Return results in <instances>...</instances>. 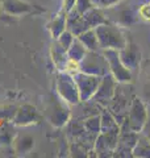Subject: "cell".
Segmentation results:
<instances>
[{
    "mask_svg": "<svg viewBox=\"0 0 150 158\" xmlns=\"http://www.w3.org/2000/svg\"><path fill=\"white\" fill-rule=\"evenodd\" d=\"M66 20H67V12H65L61 9V11L48 23V31L50 32V36L53 37V40H57L66 31Z\"/></svg>",
    "mask_w": 150,
    "mask_h": 158,
    "instance_id": "15",
    "label": "cell"
},
{
    "mask_svg": "<svg viewBox=\"0 0 150 158\" xmlns=\"http://www.w3.org/2000/svg\"><path fill=\"white\" fill-rule=\"evenodd\" d=\"M91 2L95 7L106 9V8H112L115 6H117L121 0H91Z\"/></svg>",
    "mask_w": 150,
    "mask_h": 158,
    "instance_id": "26",
    "label": "cell"
},
{
    "mask_svg": "<svg viewBox=\"0 0 150 158\" xmlns=\"http://www.w3.org/2000/svg\"><path fill=\"white\" fill-rule=\"evenodd\" d=\"M117 86H119V83H117L116 79L113 78L112 74L111 73L106 74V75L102 77V79H100L98 90L95 92V95L92 96L91 100L98 103V104L102 106V107H107L113 99L115 94H116Z\"/></svg>",
    "mask_w": 150,
    "mask_h": 158,
    "instance_id": "7",
    "label": "cell"
},
{
    "mask_svg": "<svg viewBox=\"0 0 150 158\" xmlns=\"http://www.w3.org/2000/svg\"><path fill=\"white\" fill-rule=\"evenodd\" d=\"M133 157H140V158H148L150 157V142L145 138L141 133H138L137 142L132 150Z\"/></svg>",
    "mask_w": 150,
    "mask_h": 158,
    "instance_id": "20",
    "label": "cell"
},
{
    "mask_svg": "<svg viewBox=\"0 0 150 158\" xmlns=\"http://www.w3.org/2000/svg\"><path fill=\"white\" fill-rule=\"evenodd\" d=\"M84 124V129L91 137H94L96 140V137L99 136V133L102 132V125H100V113L99 115H94L90 116L83 120Z\"/></svg>",
    "mask_w": 150,
    "mask_h": 158,
    "instance_id": "21",
    "label": "cell"
},
{
    "mask_svg": "<svg viewBox=\"0 0 150 158\" xmlns=\"http://www.w3.org/2000/svg\"><path fill=\"white\" fill-rule=\"evenodd\" d=\"M74 79L78 86L81 102H88V100H91L92 96L95 95V92H96L102 77L91 75V74L79 71L74 75Z\"/></svg>",
    "mask_w": 150,
    "mask_h": 158,
    "instance_id": "8",
    "label": "cell"
},
{
    "mask_svg": "<svg viewBox=\"0 0 150 158\" xmlns=\"http://www.w3.org/2000/svg\"><path fill=\"white\" fill-rule=\"evenodd\" d=\"M138 96L150 106V59L141 63L138 69Z\"/></svg>",
    "mask_w": 150,
    "mask_h": 158,
    "instance_id": "11",
    "label": "cell"
},
{
    "mask_svg": "<svg viewBox=\"0 0 150 158\" xmlns=\"http://www.w3.org/2000/svg\"><path fill=\"white\" fill-rule=\"evenodd\" d=\"M81 71L91 75L104 77L106 74L109 73L108 62L102 50L91 52L88 50L84 58L81 61Z\"/></svg>",
    "mask_w": 150,
    "mask_h": 158,
    "instance_id": "6",
    "label": "cell"
},
{
    "mask_svg": "<svg viewBox=\"0 0 150 158\" xmlns=\"http://www.w3.org/2000/svg\"><path fill=\"white\" fill-rule=\"evenodd\" d=\"M119 56L120 59L123 61V63L127 66L132 73L137 71L140 66H141V49L137 44H134L132 41H128L127 45L123 49L119 50Z\"/></svg>",
    "mask_w": 150,
    "mask_h": 158,
    "instance_id": "10",
    "label": "cell"
},
{
    "mask_svg": "<svg viewBox=\"0 0 150 158\" xmlns=\"http://www.w3.org/2000/svg\"><path fill=\"white\" fill-rule=\"evenodd\" d=\"M78 40L81 41L84 46H86L87 50H91V52H96V50H102L99 45V40L96 36V32L95 29H87L86 32L81 33L78 36Z\"/></svg>",
    "mask_w": 150,
    "mask_h": 158,
    "instance_id": "18",
    "label": "cell"
},
{
    "mask_svg": "<svg viewBox=\"0 0 150 158\" xmlns=\"http://www.w3.org/2000/svg\"><path fill=\"white\" fill-rule=\"evenodd\" d=\"M56 92L71 107L81 102L78 86L75 83L74 75L65 71H57L56 75Z\"/></svg>",
    "mask_w": 150,
    "mask_h": 158,
    "instance_id": "2",
    "label": "cell"
},
{
    "mask_svg": "<svg viewBox=\"0 0 150 158\" xmlns=\"http://www.w3.org/2000/svg\"><path fill=\"white\" fill-rule=\"evenodd\" d=\"M148 117H149L148 104L140 96L133 95L131 106H129V110L127 112V117H125V121H127L128 127L132 131L140 133V131L142 129V127L145 124V121L148 120Z\"/></svg>",
    "mask_w": 150,
    "mask_h": 158,
    "instance_id": "4",
    "label": "cell"
},
{
    "mask_svg": "<svg viewBox=\"0 0 150 158\" xmlns=\"http://www.w3.org/2000/svg\"><path fill=\"white\" fill-rule=\"evenodd\" d=\"M87 52L88 50L86 49V46H84L83 44L79 41L78 37H75L74 42L71 44V46L67 49V57L70 59H74V61H77V62L81 63V61L84 58V56L87 54Z\"/></svg>",
    "mask_w": 150,
    "mask_h": 158,
    "instance_id": "19",
    "label": "cell"
},
{
    "mask_svg": "<svg viewBox=\"0 0 150 158\" xmlns=\"http://www.w3.org/2000/svg\"><path fill=\"white\" fill-rule=\"evenodd\" d=\"M38 120H40V115L36 108L33 106L25 104L19 108L16 116L13 118V123L20 127H27V125L34 124V123H38Z\"/></svg>",
    "mask_w": 150,
    "mask_h": 158,
    "instance_id": "12",
    "label": "cell"
},
{
    "mask_svg": "<svg viewBox=\"0 0 150 158\" xmlns=\"http://www.w3.org/2000/svg\"><path fill=\"white\" fill-rule=\"evenodd\" d=\"M92 7H95L94 4H92V2L91 0H77L75 2V9L79 12V13H84V12H87L90 8H92Z\"/></svg>",
    "mask_w": 150,
    "mask_h": 158,
    "instance_id": "27",
    "label": "cell"
},
{
    "mask_svg": "<svg viewBox=\"0 0 150 158\" xmlns=\"http://www.w3.org/2000/svg\"><path fill=\"white\" fill-rule=\"evenodd\" d=\"M66 29L71 32L75 37H78L81 33L86 32L87 29H90V28L87 27V24H86V21H84L82 13H79L77 9L73 8L71 11L67 12Z\"/></svg>",
    "mask_w": 150,
    "mask_h": 158,
    "instance_id": "13",
    "label": "cell"
},
{
    "mask_svg": "<svg viewBox=\"0 0 150 158\" xmlns=\"http://www.w3.org/2000/svg\"><path fill=\"white\" fill-rule=\"evenodd\" d=\"M82 16H83L84 21H86L87 27H88L90 29L96 28L98 25H100V24L108 23V19H107L106 15H104L103 9H102V8H98V7L90 8L87 12H84V13L82 15Z\"/></svg>",
    "mask_w": 150,
    "mask_h": 158,
    "instance_id": "16",
    "label": "cell"
},
{
    "mask_svg": "<svg viewBox=\"0 0 150 158\" xmlns=\"http://www.w3.org/2000/svg\"><path fill=\"white\" fill-rule=\"evenodd\" d=\"M100 125H102V132L120 131V124L107 107L102 108V111H100Z\"/></svg>",
    "mask_w": 150,
    "mask_h": 158,
    "instance_id": "17",
    "label": "cell"
},
{
    "mask_svg": "<svg viewBox=\"0 0 150 158\" xmlns=\"http://www.w3.org/2000/svg\"><path fill=\"white\" fill-rule=\"evenodd\" d=\"M94 29L96 32L100 49H116V50H120L128 42L121 28H119L116 24H111L108 21L106 24H100Z\"/></svg>",
    "mask_w": 150,
    "mask_h": 158,
    "instance_id": "1",
    "label": "cell"
},
{
    "mask_svg": "<svg viewBox=\"0 0 150 158\" xmlns=\"http://www.w3.org/2000/svg\"><path fill=\"white\" fill-rule=\"evenodd\" d=\"M63 71L71 74V75H75L77 73L81 71V63L77 62V61H74V59H70L69 58L67 62H66V65H65Z\"/></svg>",
    "mask_w": 150,
    "mask_h": 158,
    "instance_id": "25",
    "label": "cell"
},
{
    "mask_svg": "<svg viewBox=\"0 0 150 158\" xmlns=\"http://www.w3.org/2000/svg\"><path fill=\"white\" fill-rule=\"evenodd\" d=\"M46 117L49 123L56 128H62L71 118V110L66 102L57 95L50 98L46 107Z\"/></svg>",
    "mask_w": 150,
    "mask_h": 158,
    "instance_id": "3",
    "label": "cell"
},
{
    "mask_svg": "<svg viewBox=\"0 0 150 158\" xmlns=\"http://www.w3.org/2000/svg\"><path fill=\"white\" fill-rule=\"evenodd\" d=\"M148 108H149V116H150V106H148Z\"/></svg>",
    "mask_w": 150,
    "mask_h": 158,
    "instance_id": "30",
    "label": "cell"
},
{
    "mask_svg": "<svg viewBox=\"0 0 150 158\" xmlns=\"http://www.w3.org/2000/svg\"><path fill=\"white\" fill-rule=\"evenodd\" d=\"M75 2H77V0H63V3H62V11H65V12L71 11V9L75 7Z\"/></svg>",
    "mask_w": 150,
    "mask_h": 158,
    "instance_id": "29",
    "label": "cell"
},
{
    "mask_svg": "<svg viewBox=\"0 0 150 158\" xmlns=\"http://www.w3.org/2000/svg\"><path fill=\"white\" fill-rule=\"evenodd\" d=\"M138 17L146 23H150V2L149 3H142L137 9Z\"/></svg>",
    "mask_w": 150,
    "mask_h": 158,
    "instance_id": "24",
    "label": "cell"
},
{
    "mask_svg": "<svg viewBox=\"0 0 150 158\" xmlns=\"http://www.w3.org/2000/svg\"><path fill=\"white\" fill-rule=\"evenodd\" d=\"M50 57H52V61L56 66L57 71H63L65 65L67 62V50L63 46L59 45V42L57 40H54L50 45Z\"/></svg>",
    "mask_w": 150,
    "mask_h": 158,
    "instance_id": "14",
    "label": "cell"
},
{
    "mask_svg": "<svg viewBox=\"0 0 150 158\" xmlns=\"http://www.w3.org/2000/svg\"><path fill=\"white\" fill-rule=\"evenodd\" d=\"M74 40H75V36H74V34L70 32V31H67V29H66V31H65V32L61 34V36L57 38V41L59 42V45L63 46V48L67 50V49L71 46V44L74 42Z\"/></svg>",
    "mask_w": 150,
    "mask_h": 158,
    "instance_id": "23",
    "label": "cell"
},
{
    "mask_svg": "<svg viewBox=\"0 0 150 158\" xmlns=\"http://www.w3.org/2000/svg\"><path fill=\"white\" fill-rule=\"evenodd\" d=\"M2 11L8 15V16H25V15H32V13H40L42 12V9H38L36 6L29 4L24 0H4L0 4Z\"/></svg>",
    "mask_w": 150,
    "mask_h": 158,
    "instance_id": "9",
    "label": "cell"
},
{
    "mask_svg": "<svg viewBox=\"0 0 150 158\" xmlns=\"http://www.w3.org/2000/svg\"><path fill=\"white\" fill-rule=\"evenodd\" d=\"M140 133H141V135L150 142V116L148 117V120L145 121V124L142 127V129L140 131Z\"/></svg>",
    "mask_w": 150,
    "mask_h": 158,
    "instance_id": "28",
    "label": "cell"
},
{
    "mask_svg": "<svg viewBox=\"0 0 150 158\" xmlns=\"http://www.w3.org/2000/svg\"><path fill=\"white\" fill-rule=\"evenodd\" d=\"M13 142H15V150H16V153H19V154H27L34 146V140L28 135L19 136Z\"/></svg>",
    "mask_w": 150,
    "mask_h": 158,
    "instance_id": "22",
    "label": "cell"
},
{
    "mask_svg": "<svg viewBox=\"0 0 150 158\" xmlns=\"http://www.w3.org/2000/svg\"><path fill=\"white\" fill-rule=\"evenodd\" d=\"M3 2H4V0H0V4H2V3H3Z\"/></svg>",
    "mask_w": 150,
    "mask_h": 158,
    "instance_id": "31",
    "label": "cell"
},
{
    "mask_svg": "<svg viewBox=\"0 0 150 158\" xmlns=\"http://www.w3.org/2000/svg\"><path fill=\"white\" fill-rule=\"evenodd\" d=\"M102 52L108 62L109 73L113 75V78L117 81V83H124V85L131 83L133 79L132 71L120 59L119 50H116V49H102Z\"/></svg>",
    "mask_w": 150,
    "mask_h": 158,
    "instance_id": "5",
    "label": "cell"
}]
</instances>
